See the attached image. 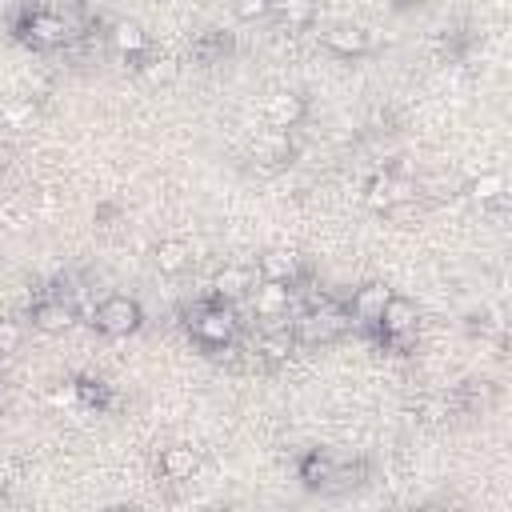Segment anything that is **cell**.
Returning <instances> with one entry per match:
<instances>
[{"instance_id": "2", "label": "cell", "mask_w": 512, "mask_h": 512, "mask_svg": "<svg viewBox=\"0 0 512 512\" xmlns=\"http://www.w3.org/2000/svg\"><path fill=\"white\" fill-rule=\"evenodd\" d=\"M240 332V320L228 304L212 300V304H200L196 316H192V336L204 344V348H228Z\"/></svg>"}, {"instance_id": "12", "label": "cell", "mask_w": 512, "mask_h": 512, "mask_svg": "<svg viewBox=\"0 0 512 512\" xmlns=\"http://www.w3.org/2000/svg\"><path fill=\"white\" fill-rule=\"evenodd\" d=\"M260 280H276V284H292L300 276V256L292 248H268L256 264Z\"/></svg>"}, {"instance_id": "1", "label": "cell", "mask_w": 512, "mask_h": 512, "mask_svg": "<svg viewBox=\"0 0 512 512\" xmlns=\"http://www.w3.org/2000/svg\"><path fill=\"white\" fill-rule=\"evenodd\" d=\"M348 324H352V316H348L344 304H324L320 300V308L304 312L292 324V340H300V344H332Z\"/></svg>"}, {"instance_id": "18", "label": "cell", "mask_w": 512, "mask_h": 512, "mask_svg": "<svg viewBox=\"0 0 512 512\" xmlns=\"http://www.w3.org/2000/svg\"><path fill=\"white\" fill-rule=\"evenodd\" d=\"M140 76H144L148 84H172V80L180 76V60H176L172 52H152V56L140 64Z\"/></svg>"}, {"instance_id": "28", "label": "cell", "mask_w": 512, "mask_h": 512, "mask_svg": "<svg viewBox=\"0 0 512 512\" xmlns=\"http://www.w3.org/2000/svg\"><path fill=\"white\" fill-rule=\"evenodd\" d=\"M204 512H220V508H204Z\"/></svg>"}, {"instance_id": "23", "label": "cell", "mask_w": 512, "mask_h": 512, "mask_svg": "<svg viewBox=\"0 0 512 512\" xmlns=\"http://www.w3.org/2000/svg\"><path fill=\"white\" fill-rule=\"evenodd\" d=\"M232 12L240 20H264V16H272V4L268 0H240V4H232Z\"/></svg>"}, {"instance_id": "5", "label": "cell", "mask_w": 512, "mask_h": 512, "mask_svg": "<svg viewBox=\"0 0 512 512\" xmlns=\"http://www.w3.org/2000/svg\"><path fill=\"white\" fill-rule=\"evenodd\" d=\"M304 116H308V100H304L300 92H288V88L268 92V100H264V120H268L272 132H292Z\"/></svg>"}, {"instance_id": "7", "label": "cell", "mask_w": 512, "mask_h": 512, "mask_svg": "<svg viewBox=\"0 0 512 512\" xmlns=\"http://www.w3.org/2000/svg\"><path fill=\"white\" fill-rule=\"evenodd\" d=\"M256 284H260V280H256V268H248V264H224V268L212 276V296H216L220 304H232V300H244Z\"/></svg>"}, {"instance_id": "17", "label": "cell", "mask_w": 512, "mask_h": 512, "mask_svg": "<svg viewBox=\"0 0 512 512\" xmlns=\"http://www.w3.org/2000/svg\"><path fill=\"white\" fill-rule=\"evenodd\" d=\"M336 464H340L336 456H320V452H312V456H304L300 476H304V484H308V488H332Z\"/></svg>"}, {"instance_id": "3", "label": "cell", "mask_w": 512, "mask_h": 512, "mask_svg": "<svg viewBox=\"0 0 512 512\" xmlns=\"http://www.w3.org/2000/svg\"><path fill=\"white\" fill-rule=\"evenodd\" d=\"M92 324L104 332V336H132L140 324H144V312H140V304L132 300V296H108V300H100L96 304V312H92Z\"/></svg>"}, {"instance_id": "8", "label": "cell", "mask_w": 512, "mask_h": 512, "mask_svg": "<svg viewBox=\"0 0 512 512\" xmlns=\"http://www.w3.org/2000/svg\"><path fill=\"white\" fill-rule=\"evenodd\" d=\"M416 324H420V308H416V300H408V296H388V304H384V312H380V324H376V332L384 336V340H392V336H404V332H416Z\"/></svg>"}, {"instance_id": "26", "label": "cell", "mask_w": 512, "mask_h": 512, "mask_svg": "<svg viewBox=\"0 0 512 512\" xmlns=\"http://www.w3.org/2000/svg\"><path fill=\"white\" fill-rule=\"evenodd\" d=\"M100 512H136L132 504H108V508H100Z\"/></svg>"}, {"instance_id": "27", "label": "cell", "mask_w": 512, "mask_h": 512, "mask_svg": "<svg viewBox=\"0 0 512 512\" xmlns=\"http://www.w3.org/2000/svg\"><path fill=\"white\" fill-rule=\"evenodd\" d=\"M0 404H4V384H0Z\"/></svg>"}, {"instance_id": "22", "label": "cell", "mask_w": 512, "mask_h": 512, "mask_svg": "<svg viewBox=\"0 0 512 512\" xmlns=\"http://www.w3.org/2000/svg\"><path fill=\"white\" fill-rule=\"evenodd\" d=\"M24 340V328L16 320H0V356H12Z\"/></svg>"}, {"instance_id": "21", "label": "cell", "mask_w": 512, "mask_h": 512, "mask_svg": "<svg viewBox=\"0 0 512 512\" xmlns=\"http://www.w3.org/2000/svg\"><path fill=\"white\" fill-rule=\"evenodd\" d=\"M272 16H280L288 28H304V24H312L316 8H312L308 0H276V4H272Z\"/></svg>"}, {"instance_id": "19", "label": "cell", "mask_w": 512, "mask_h": 512, "mask_svg": "<svg viewBox=\"0 0 512 512\" xmlns=\"http://www.w3.org/2000/svg\"><path fill=\"white\" fill-rule=\"evenodd\" d=\"M256 160L260 164H288L292 160V144H288V132H268L256 140Z\"/></svg>"}, {"instance_id": "15", "label": "cell", "mask_w": 512, "mask_h": 512, "mask_svg": "<svg viewBox=\"0 0 512 512\" xmlns=\"http://www.w3.org/2000/svg\"><path fill=\"white\" fill-rule=\"evenodd\" d=\"M152 264H156L160 276H180V272L192 264V248H188L184 240H160V244L152 248Z\"/></svg>"}, {"instance_id": "6", "label": "cell", "mask_w": 512, "mask_h": 512, "mask_svg": "<svg viewBox=\"0 0 512 512\" xmlns=\"http://www.w3.org/2000/svg\"><path fill=\"white\" fill-rule=\"evenodd\" d=\"M324 48L336 56H364L372 48V28L360 20H340L324 28Z\"/></svg>"}, {"instance_id": "4", "label": "cell", "mask_w": 512, "mask_h": 512, "mask_svg": "<svg viewBox=\"0 0 512 512\" xmlns=\"http://www.w3.org/2000/svg\"><path fill=\"white\" fill-rule=\"evenodd\" d=\"M20 40H28L32 48H56V44H68L72 40V28L64 24V16L60 12H52V8H32V12H24V20H20Z\"/></svg>"}, {"instance_id": "14", "label": "cell", "mask_w": 512, "mask_h": 512, "mask_svg": "<svg viewBox=\"0 0 512 512\" xmlns=\"http://www.w3.org/2000/svg\"><path fill=\"white\" fill-rule=\"evenodd\" d=\"M108 40H112V48H116L120 56H144V52H148V32H144V24H136V20H112Z\"/></svg>"}, {"instance_id": "9", "label": "cell", "mask_w": 512, "mask_h": 512, "mask_svg": "<svg viewBox=\"0 0 512 512\" xmlns=\"http://www.w3.org/2000/svg\"><path fill=\"white\" fill-rule=\"evenodd\" d=\"M72 320H76V308H72L64 296H52V300H36V304H32V328H36V332L56 336V332H68Z\"/></svg>"}, {"instance_id": "13", "label": "cell", "mask_w": 512, "mask_h": 512, "mask_svg": "<svg viewBox=\"0 0 512 512\" xmlns=\"http://www.w3.org/2000/svg\"><path fill=\"white\" fill-rule=\"evenodd\" d=\"M156 468H160L164 480H188V476L200 468V452L188 448V444H168V448L160 452Z\"/></svg>"}, {"instance_id": "20", "label": "cell", "mask_w": 512, "mask_h": 512, "mask_svg": "<svg viewBox=\"0 0 512 512\" xmlns=\"http://www.w3.org/2000/svg\"><path fill=\"white\" fill-rule=\"evenodd\" d=\"M364 204L372 208V212H392L396 204H392V172L384 168V172H376L368 184H364Z\"/></svg>"}, {"instance_id": "25", "label": "cell", "mask_w": 512, "mask_h": 512, "mask_svg": "<svg viewBox=\"0 0 512 512\" xmlns=\"http://www.w3.org/2000/svg\"><path fill=\"white\" fill-rule=\"evenodd\" d=\"M80 400V384H64L52 392V404H76Z\"/></svg>"}, {"instance_id": "16", "label": "cell", "mask_w": 512, "mask_h": 512, "mask_svg": "<svg viewBox=\"0 0 512 512\" xmlns=\"http://www.w3.org/2000/svg\"><path fill=\"white\" fill-rule=\"evenodd\" d=\"M464 192H468V200H476V204H500V200H504V172L484 168V172H476V176L464 184Z\"/></svg>"}, {"instance_id": "24", "label": "cell", "mask_w": 512, "mask_h": 512, "mask_svg": "<svg viewBox=\"0 0 512 512\" xmlns=\"http://www.w3.org/2000/svg\"><path fill=\"white\" fill-rule=\"evenodd\" d=\"M264 356L268 360H280V356H288V348H292V332H276V336H264Z\"/></svg>"}, {"instance_id": "11", "label": "cell", "mask_w": 512, "mask_h": 512, "mask_svg": "<svg viewBox=\"0 0 512 512\" xmlns=\"http://www.w3.org/2000/svg\"><path fill=\"white\" fill-rule=\"evenodd\" d=\"M388 288L384 284H364V288H356V296H352V304H348V316H356V324H364V328H376L380 324V312H384V304H388Z\"/></svg>"}, {"instance_id": "10", "label": "cell", "mask_w": 512, "mask_h": 512, "mask_svg": "<svg viewBox=\"0 0 512 512\" xmlns=\"http://www.w3.org/2000/svg\"><path fill=\"white\" fill-rule=\"evenodd\" d=\"M252 308H256V316H264V320L288 316V308H292V284L260 280V284L252 288Z\"/></svg>"}]
</instances>
